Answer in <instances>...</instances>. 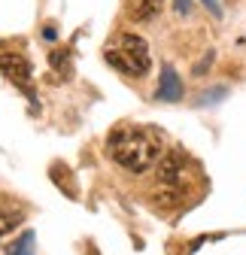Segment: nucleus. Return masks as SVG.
<instances>
[{
    "label": "nucleus",
    "mask_w": 246,
    "mask_h": 255,
    "mask_svg": "<svg viewBox=\"0 0 246 255\" xmlns=\"http://www.w3.org/2000/svg\"><path fill=\"white\" fill-rule=\"evenodd\" d=\"M107 149H110L113 161H119L125 170L143 173L158 161L161 137L152 128H143V125H119L107 140Z\"/></svg>",
    "instance_id": "f257e3e1"
},
{
    "label": "nucleus",
    "mask_w": 246,
    "mask_h": 255,
    "mask_svg": "<svg viewBox=\"0 0 246 255\" xmlns=\"http://www.w3.org/2000/svg\"><path fill=\"white\" fill-rule=\"evenodd\" d=\"M107 61L125 76H143L149 73V46L137 34H116L107 43Z\"/></svg>",
    "instance_id": "f03ea898"
},
{
    "label": "nucleus",
    "mask_w": 246,
    "mask_h": 255,
    "mask_svg": "<svg viewBox=\"0 0 246 255\" xmlns=\"http://www.w3.org/2000/svg\"><path fill=\"white\" fill-rule=\"evenodd\" d=\"M0 73H3L6 79H12L18 88L27 91V85H30V67H27L24 58H18V55H0Z\"/></svg>",
    "instance_id": "7ed1b4c3"
},
{
    "label": "nucleus",
    "mask_w": 246,
    "mask_h": 255,
    "mask_svg": "<svg viewBox=\"0 0 246 255\" xmlns=\"http://www.w3.org/2000/svg\"><path fill=\"white\" fill-rule=\"evenodd\" d=\"M125 12H128L131 21H149L161 12V0H128Z\"/></svg>",
    "instance_id": "20e7f679"
},
{
    "label": "nucleus",
    "mask_w": 246,
    "mask_h": 255,
    "mask_svg": "<svg viewBox=\"0 0 246 255\" xmlns=\"http://www.w3.org/2000/svg\"><path fill=\"white\" fill-rule=\"evenodd\" d=\"M158 101H182V82L173 73V67L161 70V85H158Z\"/></svg>",
    "instance_id": "39448f33"
},
{
    "label": "nucleus",
    "mask_w": 246,
    "mask_h": 255,
    "mask_svg": "<svg viewBox=\"0 0 246 255\" xmlns=\"http://www.w3.org/2000/svg\"><path fill=\"white\" fill-rule=\"evenodd\" d=\"M161 182H179V155H167L161 164Z\"/></svg>",
    "instance_id": "423d86ee"
},
{
    "label": "nucleus",
    "mask_w": 246,
    "mask_h": 255,
    "mask_svg": "<svg viewBox=\"0 0 246 255\" xmlns=\"http://www.w3.org/2000/svg\"><path fill=\"white\" fill-rule=\"evenodd\" d=\"M9 255H34V234H21L12 246H9Z\"/></svg>",
    "instance_id": "0eeeda50"
},
{
    "label": "nucleus",
    "mask_w": 246,
    "mask_h": 255,
    "mask_svg": "<svg viewBox=\"0 0 246 255\" xmlns=\"http://www.w3.org/2000/svg\"><path fill=\"white\" fill-rule=\"evenodd\" d=\"M15 225H18V213H12V210H6V207H0V237H6Z\"/></svg>",
    "instance_id": "6e6552de"
},
{
    "label": "nucleus",
    "mask_w": 246,
    "mask_h": 255,
    "mask_svg": "<svg viewBox=\"0 0 246 255\" xmlns=\"http://www.w3.org/2000/svg\"><path fill=\"white\" fill-rule=\"evenodd\" d=\"M192 9V0H176V12H189Z\"/></svg>",
    "instance_id": "1a4fd4ad"
},
{
    "label": "nucleus",
    "mask_w": 246,
    "mask_h": 255,
    "mask_svg": "<svg viewBox=\"0 0 246 255\" xmlns=\"http://www.w3.org/2000/svg\"><path fill=\"white\" fill-rule=\"evenodd\" d=\"M204 3H207V6H210V9H213V12H216V15H219V12H222V9H219V0H204Z\"/></svg>",
    "instance_id": "9d476101"
}]
</instances>
